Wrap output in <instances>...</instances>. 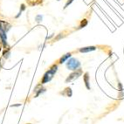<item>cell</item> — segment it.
<instances>
[{
    "label": "cell",
    "instance_id": "10",
    "mask_svg": "<svg viewBox=\"0 0 124 124\" xmlns=\"http://www.w3.org/2000/svg\"><path fill=\"white\" fill-rule=\"evenodd\" d=\"M9 56H10V50L7 49V50L5 51V52H4V58L8 59V58H9Z\"/></svg>",
    "mask_w": 124,
    "mask_h": 124
},
{
    "label": "cell",
    "instance_id": "11",
    "mask_svg": "<svg viewBox=\"0 0 124 124\" xmlns=\"http://www.w3.org/2000/svg\"><path fill=\"white\" fill-rule=\"evenodd\" d=\"M42 18H43V17L41 15H38L37 17H36V18H35V20H36V22L39 23L40 21H42Z\"/></svg>",
    "mask_w": 124,
    "mask_h": 124
},
{
    "label": "cell",
    "instance_id": "18",
    "mask_svg": "<svg viewBox=\"0 0 124 124\" xmlns=\"http://www.w3.org/2000/svg\"><path fill=\"white\" fill-rule=\"evenodd\" d=\"M57 1H60V0H57Z\"/></svg>",
    "mask_w": 124,
    "mask_h": 124
},
{
    "label": "cell",
    "instance_id": "2",
    "mask_svg": "<svg viewBox=\"0 0 124 124\" xmlns=\"http://www.w3.org/2000/svg\"><path fill=\"white\" fill-rule=\"evenodd\" d=\"M81 73H82V72H81V70L79 68V69L76 70L75 72L72 73H71V74H70L69 76L66 79V83L71 82V81H74V80H76V79H78L79 77L81 75Z\"/></svg>",
    "mask_w": 124,
    "mask_h": 124
},
{
    "label": "cell",
    "instance_id": "8",
    "mask_svg": "<svg viewBox=\"0 0 124 124\" xmlns=\"http://www.w3.org/2000/svg\"><path fill=\"white\" fill-rule=\"evenodd\" d=\"M87 24H88V22H87V19H83V20H81V25H80V26H79V29L84 28L85 26H87Z\"/></svg>",
    "mask_w": 124,
    "mask_h": 124
},
{
    "label": "cell",
    "instance_id": "12",
    "mask_svg": "<svg viewBox=\"0 0 124 124\" xmlns=\"http://www.w3.org/2000/svg\"><path fill=\"white\" fill-rule=\"evenodd\" d=\"M73 2V0H68V1H67V2L66 3V4H65V7H64V9H66V7H68V5H69V4H71Z\"/></svg>",
    "mask_w": 124,
    "mask_h": 124
},
{
    "label": "cell",
    "instance_id": "16",
    "mask_svg": "<svg viewBox=\"0 0 124 124\" xmlns=\"http://www.w3.org/2000/svg\"><path fill=\"white\" fill-rule=\"evenodd\" d=\"M0 68H1V60H0Z\"/></svg>",
    "mask_w": 124,
    "mask_h": 124
},
{
    "label": "cell",
    "instance_id": "3",
    "mask_svg": "<svg viewBox=\"0 0 124 124\" xmlns=\"http://www.w3.org/2000/svg\"><path fill=\"white\" fill-rule=\"evenodd\" d=\"M53 75H54V74H52V73H51L49 70H48V71H47V72H46V73L44 74L43 78H42V81H41V84L48 83V82H49V81L52 79Z\"/></svg>",
    "mask_w": 124,
    "mask_h": 124
},
{
    "label": "cell",
    "instance_id": "1",
    "mask_svg": "<svg viewBox=\"0 0 124 124\" xmlns=\"http://www.w3.org/2000/svg\"><path fill=\"white\" fill-rule=\"evenodd\" d=\"M80 66H81V62L74 58H71L66 62V67L68 68V70L76 71L80 68Z\"/></svg>",
    "mask_w": 124,
    "mask_h": 124
},
{
    "label": "cell",
    "instance_id": "6",
    "mask_svg": "<svg viewBox=\"0 0 124 124\" xmlns=\"http://www.w3.org/2000/svg\"><path fill=\"white\" fill-rule=\"evenodd\" d=\"M71 57V52H68V53H66L65 55H63L62 57H61L60 59V60H59V63L60 64H62L64 63V62H66L68 59Z\"/></svg>",
    "mask_w": 124,
    "mask_h": 124
},
{
    "label": "cell",
    "instance_id": "15",
    "mask_svg": "<svg viewBox=\"0 0 124 124\" xmlns=\"http://www.w3.org/2000/svg\"><path fill=\"white\" fill-rule=\"evenodd\" d=\"M21 104H16V105H12V107H17V106H20Z\"/></svg>",
    "mask_w": 124,
    "mask_h": 124
},
{
    "label": "cell",
    "instance_id": "14",
    "mask_svg": "<svg viewBox=\"0 0 124 124\" xmlns=\"http://www.w3.org/2000/svg\"><path fill=\"white\" fill-rule=\"evenodd\" d=\"M25 10H26V5H25V4H21V9H20V12H23V11H25Z\"/></svg>",
    "mask_w": 124,
    "mask_h": 124
},
{
    "label": "cell",
    "instance_id": "9",
    "mask_svg": "<svg viewBox=\"0 0 124 124\" xmlns=\"http://www.w3.org/2000/svg\"><path fill=\"white\" fill-rule=\"evenodd\" d=\"M66 92V94L65 95H66V97H71L73 94V93H72V89L70 88V87H67V88H66V90H65Z\"/></svg>",
    "mask_w": 124,
    "mask_h": 124
},
{
    "label": "cell",
    "instance_id": "17",
    "mask_svg": "<svg viewBox=\"0 0 124 124\" xmlns=\"http://www.w3.org/2000/svg\"><path fill=\"white\" fill-rule=\"evenodd\" d=\"M27 124H31V123H27Z\"/></svg>",
    "mask_w": 124,
    "mask_h": 124
},
{
    "label": "cell",
    "instance_id": "5",
    "mask_svg": "<svg viewBox=\"0 0 124 124\" xmlns=\"http://www.w3.org/2000/svg\"><path fill=\"white\" fill-rule=\"evenodd\" d=\"M96 49L95 46H87V47H82V48H80V52H92V51H94Z\"/></svg>",
    "mask_w": 124,
    "mask_h": 124
},
{
    "label": "cell",
    "instance_id": "4",
    "mask_svg": "<svg viewBox=\"0 0 124 124\" xmlns=\"http://www.w3.org/2000/svg\"><path fill=\"white\" fill-rule=\"evenodd\" d=\"M83 80H84V82H85V86L87 87V89L90 90V84H89V73H84V76H83Z\"/></svg>",
    "mask_w": 124,
    "mask_h": 124
},
{
    "label": "cell",
    "instance_id": "13",
    "mask_svg": "<svg viewBox=\"0 0 124 124\" xmlns=\"http://www.w3.org/2000/svg\"><path fill=\"white\" fill-rule=\"evenodd\" d=\"M63 33H60V35H59L58 37L57 38H54V41H57V40H59V39H60V38H62L64 37V35H62Z\"/></svg>",
    "mask_w": 124,
    "mask_h": 124
},
{
    "label": "cell",
    "instance_id": "7",
    "mask_svg": "<svg viewBox=\"0 0 124 124\" xmlns=\"http://www.w3.org/2000/svg\"><path fill=\"white\" fill-rule=\"evenodd\" d=\"M49 71L51 73H52V74H55L56 73H57V71H58V66L57 65H52L51 67H50V69H49Z\"/></svg>",
    "mask_w": 124,
    "mask_h": 124
}]
</instances>
